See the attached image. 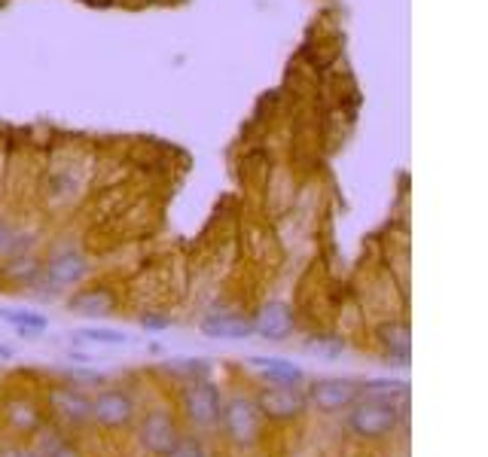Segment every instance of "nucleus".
Returning <instances> with one entry per match:
<instances>
[{
	"label": "nucleus",
	"mask_w": 488,
	"mask_h": 457,
	"mask_svg": "<svg viewBox=\"0 0 488 457\" xmlns=\"http://www.w3.org/2000/svg\"><path fill=\"white\" fill-rule=\"evenodd\" d=\"M397 424H400V409H397V402H387V399L366 397L355 402L348 411L351 433L360 439H382L387 433H394Z\"/></svg>",
	"instance_id": "f257e3e1"
},
{
	"label": "nucleus",
	"mask_w": 488,
	"mask_h": 457,
	"mask_svg": "<svg viewBox=\"0 0 488 457\" xmlns=\"http://www.w3.org/2000/svg\"><path fill=\"white\" fill-rule=\"evenodd\" d=\"M220 424L232 442L254 445L260 439V430H263V411L254 399L235 397L220 409Z\"/></svg>",
	"instance_id": "f03ea898"
},
{
	"label": "nucleus",
	"mask_w": 488,
	"mask_h": 457,
	"mask_svg": "<svg viewBox=\"0 0 488 457\" xmlns=\"http://www.w3.org/2000/svg\"><path fill=\"white\" fill-rule=\"evenodd\" d=\"M257 406L263 411V418L291 420L309 409V393L300 390V384H272L269 390L260 393Z\"/></svg>",
	"instance_id": "7ed1b4c3"
},
{
	"label": "nucleus",
	"mask_w": 488,
	"mask_h": 457,
	"mask_svg": "<svg viewBox=\"0 0 488 457\" xmlns=\"http://www.w3.org/2000/svg\"><path fill=\"white\" fill-rule=\"evenodd\" d=\"M184 409H186V418L196 427H214L220 424L223 402L211 381H193L184 393Z\"/></svg>",
	"instance_id": "20e7f679"
},
{
	"label": "nucleus",
	"mask_w": 488,
	"mask_h": 457,
	"mask_svg": "<svg viewBox=\"0 0 488 457\" xmlns=\"http://www.w3.org/2000/svg\"><path fill=\"white\" fill-rule=\"evenodd\" d=\"M360 397V388L348 378H318L309 390V402L321 411H342L351 409Z\"/></svg>",
	"instance_id": "39448f33"
},
{
	"label": "nucleus",
	"mask_w": 488,
	"mask_h": 457,
	"mask_svg": "<svg viewBox=\"0 0 488 457\" xmlns=\"http://www.w3.org/2000/svg\"><path fill=\"white\" fill-rule=\"evenodd\" d=\"M89 415L104 427H125L134 418V399L122 390H101L89 399Z\"/></svg>",
	"instance_id": "423d86ee"
},
{
	"label": "nucleus",
	"mask_w": 488,
	"mask_h": 457,
	"mask_svg": "<svg viewBox=\"0 0 488 457\" xmlns=\"http://www.w3.org/2000/svg\"><path fill=\"white\" fill-rule=\"evenodd\" d=\"M254 333L263 335L266 342H284L293 333V308L287 302H266L254 317Z\"/></svg>",
	"instance_id": "0eeeda50"
},
{
	"label": "nucleus",
	"mask_w": 488,
	"mask_h": 457,
	"mask_svg": "<svg viewBox=\"0 0 488 457\" xmlns=\"http://www.w3.org/2000/svg\"><path fill=\"white\" fill-rule=\"evenodd\" d=\"M198 329L207 338H226V342H241V338L254 335V317H241L235 311H220V314L205 317Z\"/></svg>",
	"instance_id": "6e6552de"
},
{
	"label": "nucleus",
	"mask_w": 488,
	"mask_h": 457,
	"mask_svg": "<svg viewBox=\"0 0 488 457\" xmlns=\"http://www.w3.org/2000/svg\"><path fill=\"white\" fill-rule=\"evenodd\" d=\"M177 442V427L165 411H153L141 424V445L153 454H168Z\"/></svg>",
	"instance_id": "1a4fd4ad"
},
{
	"label": "nucleus",
	"mask_w": 488,
	"mask_h": 457,
	"mask_svg": "<svg viewBox=\"0 0 488 457\" xmlns=\"http://www.w3.org/2000/svg\"><path fill=\"white\" fill-rule=\"evenodd\" d=\"M86 271H89V265L83 260V253H77V250H65V253L52 256L47 265V278L56 283V287H70V283L83 281Z\"/></svg>",
	"instance_id": "9d476101"
},
{
	"label": "nucleus",
	"mask_w": 488,
	"mask_h": 457,
	"mask_svg": "<svg viewBox=\"0 0 488 457\" xmlns=\"http://www.w3.org/2000/svg\"><path fill=\"white\" fill-rule=\"evenodd\" d=\"M250 366H257V372L272 384H302L305 378L300 366L284 356H250Z\"/></svg>",
	"instance_id": "9b49d317"
},
{
	"label": "nucleus",
	"mask_w": 488,
	"mask_h": 457,
	"mask_svg": "<svg viewBox=\"0 0 488 457\" xmlns=\"http://www.w3.org/2000/svg\"><path fill=\"white\" fill-rule=\"evenodd\" d=\"M70 308L80 311V314H89V317H101V314H111L116 299L111 290H86L80 292V296H74L68 302Z\"/></svg>",
	"instance_id": "f8f14e48"
},
{
	"label": "nucleus",
	"mask_w": 488,
	"mask_h": 457,
	"mask_svg": "<svg viewBox=\"0 0 488 457\" xmlns=\"http://www.w3.org/2000/svg\"><path fill=\"white\" fill-rule=\"evenodd\" d=\"M382 345L387 347V354L397 356L400 363H409V326H403V324L382 326Z\"/></svg>",
	"instance_id": "ddd939ff"
},
{
	"label": "nucleus",
	"mask_w": 488,
	"mask_h": 457,
	"mask_svg": "<svg viewBox=\"0 0 488 457\" xmlns=\"http://www.w3.org/2000/svg\"><path fill=\"white\" fill-rule=\"evenodd\" d=\"M364 393H366V397H376V399L400 402V399L409 397V384L394 381V378H373V381L364 384Z\"/></svg>",
	"instance_id": "4468645a"
},
{
	"label": "nucleus",
	"mask_w": 488,
	"mask_h": 457,
	"mask_svg": "<svg viewBox=\"0 0 488 457\" xmlns=\"http://www.w3.org/2000/svg\"><path fill=\"white\" fill-rule=\"evenodd\" d=\"M0 317L10 320V324L19 329L22 335H34V333H43V329L49 326V320L37 314V311H25V308H13V311H0Z\"/></svg>",
	"instance_id": "2eb2a0df"
},
{
	"label": "nucleus",
	"mask_w": 488,
	"mask_h": 457,
	"mask_svg": "<svg viewBox=\"0 0 488 457\" xmlns=\"http://www.w3.org/2000/svg\"><path fill=\"white\" fill-rule=\"evenodd\" d=\"M56 406L61 409V415L68 420H86L89 418V399L83 393H74V390H65L56 397Z\"/></svg>",
	"instance_id": "dca6fc26"
},
{
	"label": "nucleus",
	"mask_w": 488,
	"mask_h": 457,
	"mask_svg": "<svg viewBox=\"0 0 488 457\" xmlns=\"http://www.w3.org/2000/svg\"><path fill=\"white\" fill-rule=\"evenodd\" d=\"M305 351L314 356H327V360H336V356L345 354V342L336 335H314L305 342Z\"/></svg>",
	"instance_id": "f3484780"
},
{
	"label": "nucleus",
	"mask_w": 488,
	"mask_h": 457,
	"mask_svg": "<svg viewBox=\"0 0 488 457\" xmlns=\"http://www.w3.org/2000/svg\"><path fill=\"white\" fill-rule=\"evenodd\" d=\"M77 338H89V342H98V345H122V342H129V335L120 333V329H111V326H80Z\"/></svg>",
	"instance_id": "a211bd4d"
},
{
	"label": "nucleus",
	"mask_w": 488,
	"mask_h": 457,
	"mask_svg": "<svg viewBox=\"0 0 488 457\" xmlns=\"http://www.w3.org/2000/svg\"><path fill=\"white\" fill-rule=\"evenodd\" d=\"M165 457H207L205 445L193 436H177V442L171 445V452Z\"/></svg>",
	"instance_id": "6ab92c4d"
},
{
	"label": "nucleus",
	"mask_w": 488,
	"mask_h": 457,
	"mask_svg": "<svg viewBox=\"0 0 488 457\" xmlns=\"http://www.w3.org/2000/svg\"><path fill=\"white\" fill-rule=\"evenodd\" d=\"M141 326L150 329V333H162V329L171 326V317H165V314H143L141 317Z\"/></svg>",
	"instance_id": "aec40b11"
},
{
	"label": "nucleus",
	"mask_w": 488,
	"mask_h": 457,
	"mask_svg": "<svg viewBox=\"0 0 488 457\" xmlns=\"http://www.w3.org/2000/svg\"><path fill=\"white\" fill-rule=\"evenodd\" d=\"M10 241H13V228L6 226V219H0V250H4Z\"/></svg>",
	"instance_id": "412c9836"
},
{
	"label": "nucleus",
	"mask_w": 488,
	"mask_h": 457,
	"mask_svg": "<svg viewBox=\"0 0 488 457\" xmlns=\"http://www.w3.org/2000/svg\"><path fill=\"white\" fill-rule=\"evenodd\" d=\"M10 356H13V347L0 345V360H10Z\"/></svg>",
	"instance_id": "4be33fe9"
},
{
	"label": "nucleus",
	"mask_w": 488,
	"mask_h": 457,
	"mask_svg": "<svg viewBox=\"0 0 488 457\" xmlns=\"http://www.w3.org/2000/svg\"><path fill=\"white\" fill-rule=\"evenodd\" d=\"M16 457H37V454H16Z\"/></svg>",
	"instance_id": "5701e85b"
}]
</instances>
